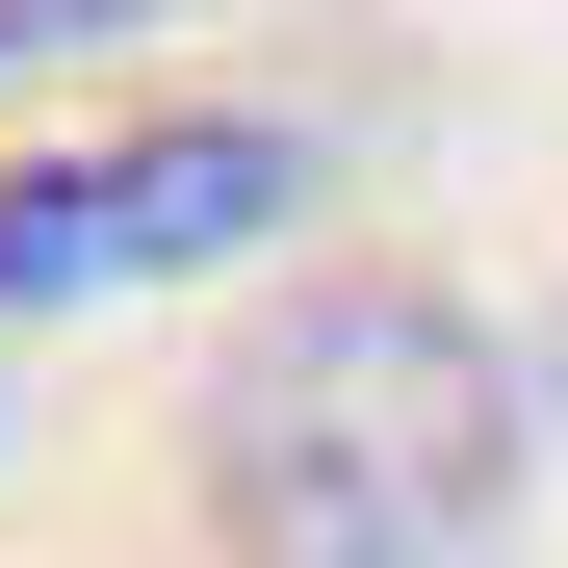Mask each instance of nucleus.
<instances>
[{
  "label": "nucleus",
  "instance_id": "obj_1",
  "mask_svg": "<svg viewBox=\"0 0 568 568\" xmlns=\"http://www.w3.org/2000/svg\"><path fill=\"white\" fill-rule=\"evenodd\" d=\"M517 362L439 284H284L207 362V542L233 568H491Z\"/></svg>",
  "mask_w": 568,
  "mask_h": 568
},
{
  "label": "nucleus",
  "instance_id": "obj_2",
  "mask_svg": "<svg viewBox=\"0 0 568 568\" xmlns=\"http://www.w3.org/2000/svg\"><path fill=\"white\" fill-rule=\"evenodd\" d=\"M311 233V130L258 104H130V130H52L0 155V311H104V284H207Z\"/></svg>",
  "mask_w": 568,
  "mask_h": 568
}]
</instances>
